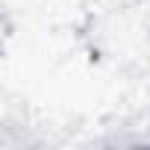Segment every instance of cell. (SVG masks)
I'll list each match as a JSON object with an SVG mask.
<instances>
[]
</instances>
